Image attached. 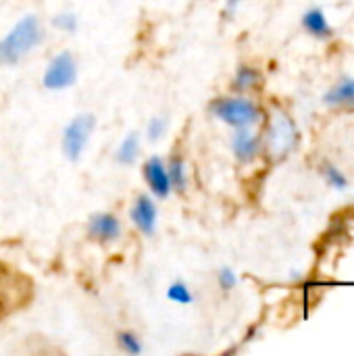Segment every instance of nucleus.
Listing matches in <instances>:
<instances>
[{
    "label": "nucleus",
    "instance_id": "f257e3e1",
    "mask_svg": "<svg viewBox=\"0 0 354 356\" xmlns=\"http://www.w3.org/2000/svg\"><path fill=\"white\" fill-rule=\"evenodd\" d=\"M42 40V25L38 17L27 15L23 17L2 40H0V63L15 65L21 60L38 42Z\"/></svg>",
    "mask_w": 354,
    "mask_h": 356
},
{
    "label": "nucleus",
    "instance_id": "f03ea898",
    "mask_svg": "<svg viewBox=\"0 0 354 356\" xmlns=\"http://www.w3.org/2000/svg\"><path fill=\"white\" fill-rule=\"evenodd\" d=\"M213 115L219 117L223 123L242 129V127H252L261 119V108L242 96H230V98H219L211 106Z\"/></svg>",
    "mask_w": 354,
    "mask_h": 356
},
{
    "label": "nucleus",
    "instance_id": "7ed1b4c3",
    "mask_svg": "<svg viewBox=\"0 0 354 356\" xmlns=\"http://www.w3.org/2000/svg\"><path fill=\"white\" fill-rule=\"evenodd\" d=\"M296 125L286 113H273V119L267 127V152L273 159H284L296 146Z\"/></svg>",
    "mask_w": 354,
    "mask_h": 356
},
{
    "label": "nucleus",
    "instance_id": "20e7f679",
    "mask_svg": "<svg viewBox=\"0 0 354 356\" xmlns=\"http://www.w3.org/2000/svg\"><path fill=\"white\" fill-rule=\"evenodd\" d=\"M96 127V117L90 113L77 115L63 131V152L69 161H77Z\"/></svg>",
    "mask_w": 354,
    "mask_h": 356
},
{
    "label": "nucleus",
    "instance_id": "39448f33",
    "mask_svg": "<svg viewBox=\"0 0 354 356\" xmlns=\"http://www.w3.org/2000/svg\"><path fill=\"white\" fill-rule=\"evenodd\" d=\"M77 79V65L71 52H61L44 71V86L48 90H65Z\"/></svg>",
    "mask_w": 354,
    "mask_h": 356
},
{
    "label": "nucleus",
    "instance_id": "423d86ee",
    "mask_svg": "<svg viewBox=\"0 0 354 356\" xmlns=\"http://www.w3.org/2000/svg\"><path fill=\"white\" fill-rule=\"evenodd\" d=\"M144 179H146L148 188L152 190V194H156L159 198H165L171 190L167 167L159 156H152L144 163Z\"/></svg>",
    "mask_w": 354,
    "mask_h": 356
},
{
    "label": "nucleus",
    "instance_id": "0eeeda50",
    "mask_svg": "<svg viewBox=\"0 0 354 356\" xmlns=\"http://www.w3.org/2000/svg\"><path fill=\"white\" fill-rule=\"evenodd\" d=\"M131 221L134 225L144 234V236H152L154 227H156V204L152 202L150 196H138L131 209Z\"/></svg>",
    "mask_w": 354,
    "mask_h": 356
},
{
    "label": "nucleus",
    "instance_id": "6e6552de",
    "mask_svg": "<svg viewBox=\"0 0 354 356\" xmlns=\"http://www.w3.org/2000/svg\"><path fill=\"white\" fill-rule=\"evenodd\" d=\"M88 232L98 242H113V240L119 238L121 225H119V219L115 215H111V213H96L90 219Z\"/></svg>",
    "mask_w": 354,
    "mask_h": 356
},
{
    "label": "nucleus",
    "instance_id": "1a4fd4ad",
    "mask_svg": "<svg viewBox=\"0 0 354 356\" xmlns=\"http://www.w3.org/2000/svg\"><path fill=\"white\" fill-rule=\"evenodd\" d=\"M232 150L240 163H250L261 150V138L257 134H252L250 127H242L236 131V136L232 140Z\"/></svg>",
    "mask_w": 354,
    "mask_h": 356
},
{
    "label": "nucleus",
    "instance_id": "9d476101",
    "mask_svg": "<svg viewBox=\"0 0 354 356\" xmlns=\"http://www.w3.org/2000/svg\"><path fill=\"white\" fill-rule=\"evenodd\" d=\"M303 27L307 29V33H311V35L317 38V40H328V38H332V33H334V29H332V25H330L325 13H323L319 6L309 8V10L303 15Z\"/></svg>",
    "mask_w": 354,
    "mask_h": 356
},
{
    "label": "nucleus",
    "instance_id": "9b49d317",
    "mask_svg": "<svg viewBox=\"0 0 354 356\" xmlns=\"http://www.w3.org/2000/svg\"><path fill=\"white\" fill-rule=\"evenodd\" d=\"M323 102L328 106H353L354 104V77L340 79L332 90L325 92Z\"/></svg>",
    "mask_w": 354,
    "mask_h": 356
},
{
    "label": "nucleus",
    "instance_id": "f8f14e48",
    "mask_svg": "<svg viewBox=\"0 0 354 356\" xmlns=\"http://www.w3.org/2000/svg\"><path fill=\"white\" fill-rule=\"evenodd\" d=\"M15 284V277H10L2 267H0V317H4L6 309H10L15 302H17V286Z\"/></svg>",
    "mask_w": 354,
    "mask_h": 356
},
{
    "label": "nucleus",
    "instance_id": "ddd939ff",
    "mask_svg": "<svg viewBox=\"0 0 354 356\" xmlns=\"http://www.w3.org/2000/svg\"><path fill=\"white\" fill-rule=\"evenodd\" d=\"M138 154H140V138L138 134H129L117 148V161L123 165H131L136 163Z\"/></svg>",
    "mask_w": 354,
    "mask_h": 356
},
{
    "label": "nucleus",
    "instance_id": "4468645a",
    "mask_svg": "<svg viewBox=\"0 0 354 356\" xmlns=\"http://www.w3.org/2000/svg\"><path fill=\"white\" fill-rule=\"evenodd\" d=\"M261 81V73L252 67H240L238 73H236V79H234V88L236 92H248L252 88H257Z\"/></svg>",
    "mask_w": 354,
    "mask_h": 356
},
{
    "label": "nucleus",
    "instance_id": "2eb2a0df",
    "mask_svg": "<svg viewBox=\"0 0 354 356\" xmlns=\"http://www.w3.org/2000/svg\"><path fill=\"white\" fill-rule=\"evenodd\" d=\"M321 175L325 177V181H328L334 190H338V192L348 190V177H346V175L342 173V169H338L336 165L325 163V165L321 167Z\"/></svg>",
    "mask_w": 354,
    "mask_h": 356
},
{
    "label": "nucleus",
    "instance_id": "dca6fc26",
    "mask_svg": "<svg viewBox=\"0 0 354 356\" xmlns=\"http://www.w3.org/2000/svg\"><path fill=\"white\" fill-rule=\"evenodd\" d=\"M167 173H169V181H171V188H175L177 192H184L186 190V165L179 156H175L169 167H167Z\"/></svg>",
    "mask_w": 354,
    "mask_h": 356
},
{
    "label": "nucleus",
    "instance_id": "f3484780",
    "mask_svg": "<svg viewBox=\"0 0 354 356\" xmlns=\"http://www.w3.org/2000/svg\"><path fill=\"white\" fill-rule=\"evenodd\" d=\"M167 298L175 305H192L194 302V296L190 292V288L182 282H175L173 286H169L167 290Z\"/></svg>",
    "mask_w": 354,
    "mask_h": 356
},
{
    "label": "nucleus",
    "instance_id": "a211bd4d",
    "mask_svg": "<svg viewBox=\"0 0 354 356\" xmlns=\"http://www.w3.org/2000/svg\"><path fill=\"white\" fill-rule=\"evenodd\" d=\"M117 340H119V346L123 348V353H127V355H140V353H142V344H140V340H138L136 334H131V332H121V334L117 336Z\"/></svg>",
    "mask_w": 354,
    "mask_h": 356
},
{
    "label": "nucleus",
    "instance_id": "6ab92c4d",
    "mask_svg": "<svg viewBox=\"0 0 354 356\" xmlns=\"http://www.w3.org/2000/svg\"><path fill=\"white\" fill-rule=\"evenodd\" d=\"M52 25L56 29H63V31H75L77 29V17L73 13H58L52 19Z\"/></svg>",
    "mask_w": 354,
    "mask_h": 356
},
{
    "label": "nucleus",
    "instance_id": "aec40b11",
    "mask_svg": "<svg viewBox=\"0 0 354 356\" xmlns=\"http://www.w3.org/2000/svg\"><path fill=\"white\" fill-rule=\"evenodd\" d=\"M217 282H219V288L225 290V292H230V290H234L238 286V277H236V273L230 267H223L217 273Z\"/></svg>",
    "mask_w": 354,
    "mask_h": 356
},
{
    "label": "nucleus",
    "instance_id": "412c9836",
    "mask_svg": "<svg viewBox=\"0 0 354 356\" xmlns=\"http://www.w3.org/2000/svg\"><path fill=\"white\" fill-rule=\"evenodd\" d=\"M165 129H167V123L163 121V119H152L150 123H148V140H152V142H156V140H161L163 138V134H165Z\"/></svg>",
    "mask_w": 354,
    "mask_h": 356
},
{
    "label": "nucleus",
    "instance_id": "4be33fe9",
    "mask_svg": "<svg viewBox=\"0 0 354 356\" xmlns=\"http://www.w3.org/2000/svg\"><path fill=\"white\" fill-rule=\"evenodd\" d=\"M240 2H242V0H227V2H225V10H227V15H234V13H236V8L240 6Z\"/></svg>",
    "mask_w": 354,
    "mask_h": 356
}]
</instances>
